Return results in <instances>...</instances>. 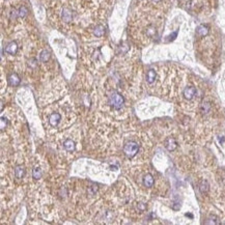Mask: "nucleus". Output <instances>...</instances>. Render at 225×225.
<instances>
[{
    "mask_svg": "<svg viewBox=\"0 0 225 225\" xmlns=\"http://www.w3.org/2000/svg\"><path fill=\"white\" fill-rule=\"evenodd\" d=\"M165 147L169 151H172L177 147V142L175 141L174 138H171V137L167 138L166 140H165Z\"/></svg>",
    "mask_w": 225,
    "mask_h": 225,
    "instance_id": "39448f33",
    "label": "nucleus"
},
{
    "mask_svg": "<svg viewBox=\"0 0 225 225\" xmlns=\"http://www.w3.org/2000/svg\"><path fill=\"white\" fill-rule=\"evenodd\" d=\"M15 175L17 178H22L25 175V169L24 167L21 166V165H18L15 168Z\"/></svg>",
    "mask_w": 225,
    "mask_h": 225,
    "instance_id": "9b49d317",
    "label": "nucleus"
},
{
    "mask_svg": "<svg viewBox=\"0 0 225 225\" xmlns=\"http://www.w3.org/2000/svg\"><path fill=\"white\" fill-rule=\"evenodd\" d=\"M196 92L197 90L194 86H187L184 89V97L185 99H187V100H192V99L195 97Z\"/></svg>",
    "mask_w": 225,
    "mask_h": 225,
    "instance_id": "7ed1b4c3",
    "label": "nucleus"
},
{
    "mask_svg": "<svg viewBox=\"0 0 225 225\" xmlns=\"http://www.w3.org/2000/svg\"><path fill=\"white\" fill-rule=\"evenodd\" d=\"M153 1H154V2H156V3H157V2H160V1H161V0H153Z\"/></svg>",
    "mask_w": 225,
    "mask_h": 225,
    "instance_id": "4be33fe9",
    "label": "nucleus"
},
{
    "mask_svg": "<svg viewBox=\"0 0 225 225\" xmlns=\"http://www.w3.org/2000/svg\"><path fill=\"white\" fill-rule=\"evenodd\" d=\"M61 120V115L57 113V112H55V113H52L50 115V117H49V122H50V125L52 127H56L59 122Z\"/></svg>",
    "mask_w": 225,
    "mask_h": 225,
    "instance_id": "423d86ee",
    "label": "nucleus"
},
{
    "mask_svg": "<svg viewBox=\"0 0 225 225\" xmlns=\"http://www.w3.org/2000/svg\"><path fill=\"white\" fill-rule=\"evenodd\" d=\"M124 103H125V99L120 94L113 92V94L109 97V104L114 109H116V110H120L122 106H124Z\"/></svg>",
    "mask_w": 225,
    "mask_h": 225,
    "instance_id": "f03ea898",
    "label": "nucleus"
},
{
    "mask_svg": "<svg viewBox=\"0 0 225 225\" xmlns=\"http://www.w3.org/2000/svg\"><path fill=\"white\" fill-rule=\"evenodd\" d=\"M64 147L68 151H75V142L71 140V139H68V140H65L64 142Z\"/></svg>",
    "mask_w": 225,
    "mask_h": 225,
    "instance_id": "9d476101",
    "label": "nucleus"
},
{
    "mask_svg": "<svg viewBox=\"0 0 225 225\" xmlns=\"http://www.w3.org/2000/svg\"><path fill=\"white\" fill-rule=\"evenodd\" d=\"M138 207H139V208H140L141 212H143L145 208H146V206H145V204H143L142 202H139V203H138Z\"/></svg>",
    "mask_w": 225,
    "mask_h": 225,
    "instance_id": "aec40b11",
    "label": "nucleus"
},
{
    "mask_svg": "<svg viewBox=\"0 0 225 225\" xmlns=\"http://www.w3.org/2000/svg\"><path fill=\"white\" fill-rule=\"evenodd\" d=\"M139 151V145L137 142L135 141H130L128 143H125V145L124 146V153L128 158H134L137 155Z\"/></svg>",
    "mask_w": 225,
    "mask_h": 225,
    "instance_id": "f257e3e1",
    "label": "nucleus"
},
{
    "mask_svg": "<svg viewBox=\"0 0 225 225\" xmlns=\"http://www.w3.org/2000/svg\"><path fill=\"white\" fill-rule=\"evenodd\" d=\"M50 57H51V54L48 50L42 51L41 55H39V59H41V61H43V62H47L49 59H50Z\"/></svg>",
    "mask_w": 225,
    "mask_h": 225,
    "instance_id": "4468645a",
    "label": "nucleus"
},
{
    "mask_svg": "<svg viewBox=\"0 0 225 225\" xmlns=\"http://www.w3.org/2000/svg\"><path fill=\"white\" fill-rule=\"evenodd\" d=\"M62 19H64V22H71L73 20V15L72 13L69 11V9H64V13H62Z\"/></svg>",
    "mask_w": 225,
    "mask_h": 225,
    "instance_id": "2eb2a0df",
    "label": "nucleus"
},
{
    "mask_svg": "<svg viewBox=\"0 0 225 225\" xmlns=\"http://www.w3.org/2000/svg\"><path fill=\"white\" fill-rule=\"evenodd\" d=\"M208 31H210V28H208L207 25H199L196 30L197 34L199 36H206L208 33Z\"/></svg>",
    "mask_w": 225,
    "mask_h": 225,
    "instance_id": "1a4fd4ad",
    "label": "nucleus"
},
{
    "mask_svg": "<svg viewBox=\"0 0 225 225\" xmlns=\"http://www.w3.org/2000/svg\"><path fill=\"white\" fill-rule=\"evenodd\" d=\"M42 169L39 167H35L32 170V176H33L34 180H38V178L42 177Z\"/></svg>",
    "mask_w": 225,
    "mask_h": 225,
    "instance_id": "dca6fc26",
    "label": "nucleus"
},
{
    "mask_svg": "<svg viewBox=\"0 0 225 225\" xmlns=\"http://www.w3.org/2000/svg\"><path fill=\"white\" fill-rule=\"evenodd\" d=\"M105 33V28H104V26H102V25H98L97 27L95 28V30H94V34L95 36H98V38H101V36H103Z\"/></svg>",
    "mask_w": 225,
    "mask_h": 225,
    "instance_id": "f8f14e48",
    "label": "nucleus"
},
{
    "mask_svg": "<svg viewBox=\"0 0 225 225\" xmlns=\"http://www.w3.org/2000/svg\"><path fill=\"white\" fill-rule=\"evenodd\" d=\"M200 110L202 113H208L211 110V104L208 102H203L200 106Z\"/></svg>",
    "mask_w": 225,
    "mask_h": 225,
    "instance_id": "f3484780",
    "label": "nucleus"
},
{
    "mask_svg": "<svg viewBox=\"0 0 225 225\" xmlns=\"http://www.w3.org/2000/svg\"><path fill=\"white\" fill-rule=\"evenodd\" d=\"M154 184H155V180H154L153 175L150 174V173L145 174L144 177H143V185L144 186L147 187V188H151L154 186Z\"/></svg>",
    "mask_w": 225,
    "mask_h": 225,
    "instance_id": "6e6552de",
    "label": "nucleus"
},
{
    "mask_svg": "<svg viewBox=\"0 0 225 225\" xmlns=\"http://www.w3.org/2000/svg\"><path fill=\"white\" fill-rule=\"evenodd\" d=\"M199 190L201 193H204V192H207L208 190V185L206 181H203V182H201V184H200V186H199Z\"/></svg>",
    "mask_w": 225,
    "mask_h": 225,
    "instance_id": "6ab92c4d",
    "label": "nucleus"
},
{
    "mask_svg": "<svg viewBox=\"0 0 225 225\" xmlns=\"http://www.w3.org/2000/svg\"><path fill=\"white\" fill-rule=\"evenodd\" d=\"M28 13V9L25 8V6H21L18 11V17L19 18H24Z\"/></svg>",
    "mask_w": 225,
    "mask_h": 225,
    "instance_id": "a211bd4d",
    "label": "nucleus"
},
{
    "mask_svg": "<svg viewBox=\"0 0 225 225\" xmlns=\"http://www.w3.org/2000/svg\"><path fill=\"white\" fill-rule=\"evenodd\" d=\"M5 52L9 55H15L18 52V44L16 42L8 43V46L5 47Z\"/></svg>",
    "mask_w": 225,
    "mask_h": 225,
    "instance_id": "20e7f679",
    "label": "nucleus"
},
{
    "mask_svg": "<svg viewBox=\"0 0 225 225\" xmlns=\"http://www.w3.org/2000/svg\"><path fill=\"white\" fill-rule=\"evenodd\" d=\"M155 79H156V72H155V69H150L146 74V81L148 83H153Z\"/></svg>",
    "mask_w": 225,
    "mask_h": 225,
    "instance_id": "ddd939ff",
    "label": "nucleus"
},
{
    "mask_svg": "<svg viewBox=\"0 0 225 225\" xmlns=\"http://www.w3.org/2000/svg\"><path fill=\"white\" fill-rule=\"evenodd\" d=\"M8 80L9 85H12V86H18V85L20 84V82H21V79H20V77L16 74V73L9 75Z\"/></svg>",
    "mask_w": 225,
    "mask_h": 225,
    "instance_id": "0eeeda50",
    "label": "nucleus"
},
{
    "mask_svg": "<svg viewBox=\"0 0 225 225\" xmlns=\"http://www.w3.org/2000/svg\"><path fill=\"white\" fill-rule=\"evenodd\" d=\"M4 122L6 124V118L1 117V130H3V129H4Z\"/></svg>",
    "mask_w": 225,
    "mask_h": 225,
    "instance_id": "412c9836",
    "label": "nucleus"
}]
</instances>
